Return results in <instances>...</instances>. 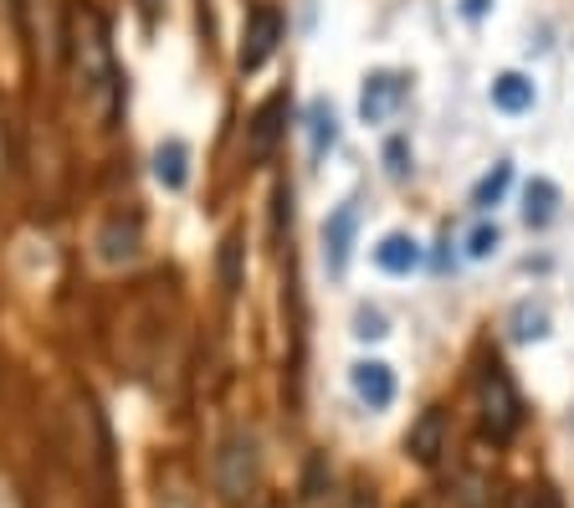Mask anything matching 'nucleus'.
<instances>
[{"mask_svg": "<svg viewBox=\"0 0 574 508\" xmlns=\"http://www.w3.org/2000/svg\"><path fill=\"white\" fill-rule=\"evenodd\" d=\"M262 488V441L256 432H231L216 452V493L226 504H247Z\"/></svg>", "mask_w": 574, "mask_h": 508, "instance_id": "nucleus-1", "label": "nucleus"}, {"mask_svg": "<svg viewBox=\"0 0 574 508\" xmlns=\"http://www.w3.org/2000/svg\"><path fill=\"white\" fill-rule=\"evenodd\" d=\"M477 406H482V432L492 441H513L518 426H524V395L513 386V375L492 359L482 365V380H477Z\"/></svg>", "mask_w": 574, "mask_h": 508, "instance_id": "nucleus-2", "label": "nucleus"}, {"mask_svg": "<svg viewBox=\"0 0 574 508\" xmlns=\"http://www.w3.org/2000/svg\"><path fill=\"white\" fill-rule=\"evenodd\" d=\"M77 51H83V83H87V93H93V114L108 119V108L119 98V72H113V57H108L103 21L93 16V11L83 16V42H77Z\"/></svg>", "mask_w": 574, "mask_h": 508, "instance_id": "nucleus-3", "label": "nucleus"}, {"mask_svg": "<svg viewBox=\"0 0 574 508\" xmlns=\"http://www.w3.org/2000/svg\"><path fill=\"white\" fill-rule=\"evenodd\" d=\"M277 42H283V11H277V5H256L252 16H247V36H241V51H237L241 72L267 68V57L277 51Z\"/></svg>", "mask_w": 574, "mask_h": 508, "instance_id": "nucleus-4", "label": "nucleus"}, {"mask_svg": "<svg viewBox=\"0 0 574 508\" xmlns=\"http://www.w3.org/2000/svg\"><path fill=\"white\" fill-rule=\"evenodd\" d=\"M355 232H359V205H355V201H344L334 216L323 221V268L334 272V277H344V268H349V252H355Z\"/></svg>", "mask_w": 574, "mask_h": 508, "instance_id": "nucleus-5", "label": "nucleus"}, {"mask_svg": "<svg viewBox=\"0 0 574 508\" xmlns=\"http://www.w3.org/2000/svg\"><path fill=\"white\" fill-rule=\"evenodd\" d=\"M406 98V78L400 72H370L364 87H359V119L364 123H390L395 108Z\"/></svg>", "mask_w": 574, "mask_h": 508, "instance_id": "nucleus-6", "label": "nucleus"}, {"mask_svg": "<svg viewBox=\"0 0 574 508\" xmlns=\"http://www.w3.org/2000/svg\"><path fill=\"white\" fill-rule=\"evenodd\" d=\"M283 129H287V93H272V98L252 114V129H247V154H252L256 165H262V160H272V150H277Z\"/></svg>", "mask_w": 574, "mask_h": 508, "instance_id": "nucleus-7", "label": "nucleus"}, {"mask_svg": "<svg viewBox=\"0 0 574 508\" xmlns=\"http://www.w3.org/2000/svg\"><path fill=\"white\" fill-rule=\"evenodd\" d=\"M349 386H355V395L370 411H385L395 401V370H390L385 359H359L355 370H349Z\"/></svg>", "mask_w": 574, "mask_h": 508, "instance_id": "nucleus-8", "label": "nucleus"}, {"mask_svg": "<svg viewBox=\"0 0 574 508\" xmlns=\"http://www.w3.org/2000/svg\"><path fill=\"white\" fill-rule=\"evenodd\" d=\"M406 452L421 462V468H431V462L446 452V411L426 406L421 416H416V426H410V437H406Z\"/></svg>", "mask_w": 574, "mask_h": 508, "instance_id": "nucleus-9", "label": "nucleus"}, {"mask_svg": "<svg viewBox=\"0 0 574 508\" xmlns=\"http://www.w3.org/2000/svg\"><path fill=\"white\" fill-rule=\"evenodd\" d=\"M139 252V216H113L98 232V262L119 268V262H134Z\"/></svg>", "mask_w": 574, "mask_h": 508, "instance_id": "nucleus-10", "label": "nucleus"}, {"mask_svg": "<svg viewBox=\"0 0 574 508\" xmlns=\"http://www.w3.org/2000/svg\"><path fill=\"white\" fill-rule=\"evenodd\" d=\"M534 103H539L534 78H524V72H498V78H492V108H498V114L518 119V114H528Z\"/></svg>", "mask_w": 574, "mask_h": 508, "instance_id": "nucleus-11", "label": "nucleus"}, {"mask_svg": "<svg viewBox=\"0 0 574 508\" xmlns=\"http://www.w3.org/2000/svg\"><path fill=\"white\" fill-rule=\"evenodd\" d=\"M374 268L390 272V277H410V272L421 268V241L406 237V232L380 237V247H374Z\"/></svg>", "mask_w": 574, "mask_h": 508, "instance_id": "nucleus-12", "label": "nucleus"}, {"mask_svg": "<svg viewBox=\"0 0 574 508\" xmlns=\"http://www.w3.org/2000/svg\"><path fill=\"white\" fill-rule=\"evenodd\" d=\"M303 129H308V154H313V160H323V154L338 144V114H334V103H328V98H313V103H308Z\"/></svg>", "mask_w": 574, "mask_h": 508, "instance_id": "nucleus-13", "label": "nucleus"}, {"mask_svg": "<svg viewBox=\"0 0 574 508\" xmlns=\"http://www.w3.org/2000/svg\"><path fill=\"white\" fill-rule=\"evenodd\" d=\"M154 180L165 190H186L190 186V144L186 139H165L154 150Z\"/></svg>", "mask_w": 574, "mask_h": 508, "instance_id": "nucleus-14", "label": "nucleus"}, {"mask_svg": "<svg viewBox=\"0 0 574 508\" xmlns=\"http://www.w3.org/2000/svg\"><path fill=\"white\" fill-rule=\"evenodd\" d=\"M554 216H559V186L549 180V175H534L528 190H524V221L534 226V232H543Z\"/></svg>", "mask_w": 574, "mask_h": 508, "instance_id": "nucleus-15", "label": "nucleus"}, {"mask_svg": "<svg viewBox=\"0 0 574 508\" xmlns=\"http://www.w3.org/2000/svg\"><path fill=\"white\" fill-rule=\"evenodd\" d=\"M507 334L518 339V344L543 339V334H549V304H543V298H518L513 314H507Z\"/></svg>", "mask_w": 574, "mask_h": 508, "instance_id": "nucleus-16", "label": "nucleus"}, {"mask_svg": "<svg viewBox=\"0 0 574 508\" xmlns=\"http://www.w3.org/2000/svg\"><path fill=\"white\" fill-rule=\"evenodd\" d=\"M507 186H513V165H507V160H498V165H492L488 175L473 186V211H492V205L507 196Z\"/></svg>", "mask_w": 574, "mask_h": 508, "instance_id": "nucleus-17", "label": "nucleus"}, {"mask_svg": "<svg viewBox=\"0 0 574 508\" xmlns=\"http://www.w3.org/2000/svg\"><path fill=\"white\" fill-rule=\"evenodd\" d=\"M498 247H503V226H498V221H482V226H477L473 237H467V257H473V262L492 257Z\"/></svg>", "mask_w": 574, "mask_h": 508, "instance_id": "nucleus-18", "label": "nucleus"}, {"mask_svg": "<svg viewBox=\"0 0 574 508\" xmlns=\"http://www.w3.org/2000/svg\"><path fill=\"white\" fill-rule=\"evenodd\" d=\"M355 334L359 339H385L390 334V319L380 314V308H359V314H355Z\"/></svg>", "mask_w": 574, "mask_h": 508, "instance_id": "nucleus-19", "label": "nucleus"}, {"mask_svg": "<svg viewBox=\"0 0 574 508\" xmlns=\"http://www.w3.org/2000/svg\"><path fill=\"white\" fill-rule=\"evenodd\" d=\"M385 169L395 175V180H406V169H410V144L406 139H390L385 144Z\"/></svg>", "mask_w": 574, "mask_h": 508, "instance_id": "nucleus-20", "label": "nucleus"}, {"mask_svg": "<svg viewBox=\"0 0 574 508\" xmlns=\"http://www.w3.org/2000/svg\"><path fill=\"white\" fill-rule=\"evenodd\" d=\"M507 508H549V493H539V488H518Z\"/></svg>", "mask_w": 574, "mask_h": 508, "instance_id": "nucleus-21", "label": "nucleus"}, {"mask_svg": "<svg viewBox=\"0 0 574 508\" xmlns=\"http://www.w3.org/2000/svg\"><path fill=\"white\" fill-rule=\"evenodd\" d=\"M237 252L241 247H237V237H231L226 241V288H237Z\"/></svg>", "mask_w": 574, "mask_h": 508, "instance_id": "nucleus-22", "label": "nucleus"}, {"mask_svg": "<svg viewBox=\"0 0 574 508\" xmlns=\"http://www.w3.org/2000/svg\"><path fill=\"white\" fill-rule=\"evenodd\" d=\"M492 11V0H462V16L467 21H482Z\"/></svg>", "mask_w": 574, "mask_h": 508, "instance_id": "nucleus-23", "label": "nucleus"}, {"mask_svg": "<svg viewBox=\"0 0 574 508\" xmlns=\"http://www.w3.org/2000/svg\"><path fill=\"white\" fill-rule=\"evenodd\" d=\"M349 508H374V493H370V488H359L355 498H349Z\"/></svg>", "mask_w": 574, "mask_h": 508, "instance_id": "nucleus-24", "label": "nucleus"}, {"mask_svg": "<svg viewBox=\"0 0 574 508\" xmlns=\"http://www.w3.org/2000/svg\"><path fill=\"white\" fill-rule=\"evenodd\" d=\"M159 508H195V504H190L186 493H169V498H165V504H159Z\"/></svg>", "mask_w": 574, "mask_h": 508, "instance_id": "nucleus-25", "label": "nucleus"}, {"mask_svg": "<svg viewBox=\"0 0 574 508\" xmlns=\"http://www.w3.org/2000/svg\"><path fill=\"white\" fill-rule=\"evenodd\" d=\"M154 11H159V0H144V16L154 21Z\"/></svg>", "mask_w": 574, "mask_h": 508, "instance_id": "nucleus-26", "label": "nucleus"}, {"mask_svg": "<svg viewBox=\"0 0 574 508\" xmlns=\"http://www.w3.org/2000/svg\"><path fill=\"white\" fill-rule=\"evenodd\" d=\"M410 508H431V504H426V498H416V504H410Z\"/></svg>", "mask_w": 574, "mask_h": 508, "instance_id": "nucleus-27", "label": "nucleus"}, {"mask_svg": "<svg viewBox=\"0 0 574 508\" xmlns=\"http://www.w3.org/2000/svg\"><path fill=\"white\" fill-rule=\"evenodd\" d=\"M267 508H283V504H267Z\"/></svg>", "mask_w": 574, "mask_h": 508, "instance_id": "nucleus-28", "label": "nucleus"}]
</instances>
